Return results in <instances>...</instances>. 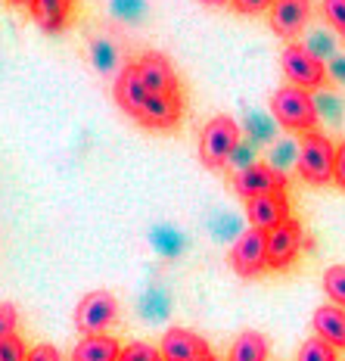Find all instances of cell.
<instances>
[{
    "label": "cell",
    "mask_w": 345,
    "mask_h": 361,
    "mask_svg": "<svg viewBox=\"0 0 345 361\" xmlns=\"http://www.w3.org/2000/svg\"><path fill=\"white\" fill-rule=\"evenodd\" d=\"M246 215H249V224L258 231H274L277 224H283L289 218V202L287 193H268V197H255L246 202Z\"/></svg>",
    "instance_id": "10"
},
{
    "label": "cell",
    "mask_w": 345,
    "mask_h": 361,
    "mask_svg": "<svg viewBox=\"0 0 345 361\" xmlns=\"http://www.w3.org/2000/svg\"><path fill=\"white\" fill-rule=\"evenodd\" d=\"M299 175L308 184H330L336 178V149L324 134H305L302 147H299Z\"/></svg>",
    "instance_id": "3"
},
{
    "label": "cell",
    "mask_w": 345,
    "mask_h": 361,
    "mask_svg": "<svg viewBox=\"0 0 345 361\" xmlns=\"http://www.w3.org/2000/svg\"><path fill=\"white\" fill-rule=\"evenodd\" d=\"M311 16V0H277L271 6V28L280 37H292Z\"/></svg>",
    "instance_id": "13"
},
{
    "label": "cell",
    "mask_w": 345,
    "mask_h": 361,
    "mask_svg": "<svg viewBox=\"0 0 345 361\" xmlns=\"http://www.w3.org/2000/svg\"><path fill=\"white\" fill-rule=\"evenodd\" d=\"M234 190L246 202L255 197H268V193H287V175L268 162H252L234 175Z\"/></svg>",
    "instance_id": "5"
},
{
    "label": "cell",
    "mask_w": 345,
    "mask_h": 361,
    "mask_svg": "<svg viewBox=\"0 0 345 361\" xmlns=\"http://www.w3.org/2000/svg\"><path fill=\"white\" fill-rule=\"evenodd\" d=\"M115 314H118L115 296L106 290H94L81 299L78 308H75V327H78L84 336L103 334V330L115 321Z\"/></svg>",
    "instance_id": "6"
},
{
    "label": "cell",
    "mask_w": 345,
    "mask_h": 361,
    "mask_svg": "<svg viewBox=\"0 0 345 361\" xmlns=\"http://www.w3.org/2000/svg\"><path fill=\"white\" fill-rule=\"evenodd\" d=\"M239 147V125L230 116L208 118L199 134V159L206 169H221L237 156Z\"/></svg>",
    "instance_id": "2"
},
{
    "label": "cell",
    "mask_w": 345,
    "mask_h": 361,
    "mask_svg": "<svg viewBox=\"0 0 345 361\" xmlns=\"http://www.w3.org/2000/svg\"><path fill=\"white\" fill-rule=\"evenodd\" d=\"M122 349L125 345H118L115 336L94 334V336H84L72 349V361H118L122 358Z\"/></svg>",
    "instance_id": "16"
},
{
    "label": "cell",
    "mask_w": 345,
    "mask_h": 361,
    "mask_svg": "<svg viewBox=\"0 0 345 361\" xmlns=\"http://www.w3.org/2000/svg\"><path fill=\"white\" fill-rule=\"evenodd\" d=\"M277 4V0H234V10L237 13H243V16H255V13H261V10H271V6Z\"/></svg>",
    "instance_id": "24"
},
{
    "label": "cell",
    "mask_w": 345,
    "mask_h": 361,
    "mask_svg": "<svg viewBox=\"0 0 345 361\" xmlns=\"http://www.w3.org/2000/svg\"><path fill=\"white\" fill-rule=\"evenodd\" d=\"M137 122L146 125V128H156V131L175 128L177 122H181V94H175V97H149L146 106L140 109Z\"/></svg>",
    "instance_id": "14"
},
{
    "label": "cell",
    "mask_w": 345,
    "mask_h": 361,
    "mask_svg": "<svg viewBox=\"0 0 345 361\" xmlns=\"http://www.w3.org/2000/svg\"><path fill=\"white\" fill-rule=\"evenodd\" d=\"M271 112L277 122L289 128V131L314 134V128H318V103L311 100V94L305 87L283 85L271 97Z\"/></svg>",
    "instance_id": "1"
},
{
    "label": "cell",
    "mask_w": 345,
    "mask_h": 361,
    "mask_svg": "<svg viewBox=\"0 0 345 361\" xmlns=\"http://www.w3.org/2000/svg\"><path fill=\"white\" fill-rule=\"evenodd\" d=\"M230 268L239 277H255L268 268V234L258 228H249L246 234L237 237L230 250Z\"/></svg>",
    "instance_id": "7"
},
{
    "label": "cell",
    "mask_w": 345,
    "mask_h": 361,
    "mask_svg": "<svg viewBox=\"0 0 345 361\" xmlns=\"http://www.w3.org/2000/svg\"><path fill=\"white\" fill-rule=\"evenodd\" d=\"M28 10H32V19L37 22V28H44V32L54 35L69 22L72 0H34Z\"/></svg>",
    "instance_id": "17"
},
{
    "label": "cell",
    "mask_w": 345,
    "mask_h": 361,
    "mask_svg": "<svg viewBox=\"0 0 345 361\" xmlns=\"http://www.w3.org/2000/svg\"><path fill=\"white\" fill-rule=\"evenodd\" d=\"M202 355H208V343L193 334V330L171 327L168 334L162 336V358L165 361H196Z\"/></svg>",
    "instance_id": "11"
},
{
    "label": "cell",
    "mask_w": 345,
    "mask_h": 361,
    "mask_svg": "<svg viewBox=\"0 0 345 361\" xmlns=\"http://www.w3.org/2000/svg\"><path fill=\"white\" fill-rule=\"evenodd\" d=\"M324 19L339 37H345V0H324Z\"/></svg>",
    "instance_id": "22"
},
{
    "label": "cell",
    "mask_w": 345,
    "mask_h": 361,
    "mask_svg": "<svg viewBox=\"0 0 345 361\" xmlns=\"http://www.w3.org/2000/svg\"><path fill=\"white\" fill-rule=\"evenodd\" d=\"M333 180H336V187L345 190V140L336 147V178Z\"/></svg>",
    "instance_id": "27"
},
{
    "label": "cell",
    "mask_w": 345,
    "mask_h": 361,
    "mask_svg": "<svg viewBox=\"0 0 345 361\" xmlns=\"http://www.w3.org/2000/svg\"><path fill=\"white\" fill-rule=\"evenodd\" d=\"M199 4H206V6H224V4H234V0H199Z\"/></svg>",
    "instance_id": "28"
},
{
    "label": "cell",
    "mask_w": 345,
    "mask_h": 361,
    "mask_svg": "<svg viewBox=\"0 0 345 361\" xmlns=\"http://www.w3.org/2000/svg\"><path fill=\"white\" fill-rule=\"evenodd\" d=\"M10 4H13V6H32L34 0H10Z\"/></svg>",
    "instance_id": "29"
},
{
    "label": "cell",
    "mask_w": 345,
    "mask_h": 361,
    "mask_svg": "<svg viewBox=\"0 0 345 361\" xmlns=\"http://www.w3.org/2000/svg\"><path fill=\"white\" fill-rule=\"evenodd\" d=\"M149 97H153V94H149L146 85H144V78H140L137 63L125 66V69L118 72V78H115V100H118V106H122L125 112H131V116L137 118L140 109L146 106Z\"/></svg>",
    "instance_id": "12"
},
{
    "label": "cell",
    "mask_w": 345,
    "mask_h": 361,
    "mask_svg": "<svg viewBox=\"0 0 345 361\" xmlns=\"http://www.w3.org/2000/svg\"><path fill=\"white\" fill-rule=\"evenodd\" d=\"M10 334H16V308H13V302H4L0 305V336Z\"/></svg>",
    "instance_id": "25"
},
{
    "label": "cell",
    "mask_w": 345,
    "mask_h": 361,
    "mask_svg": "<svg viewBox=\"0 0 345 361\" xmlns=\"http://www.w3.org/2000/svg\"><path fill=\"white\" fill-rule=\"evenodd\" d=\"M324 290H327L330 302L345 308V265L327 268V274H324Z\"/></svg>",
    "instance_id": "20"
},
{
    "label": "cell",
    "mask_w": 345,
    "mask_h": 361,
    "mask_svg": "<svg viewBox=\"0 0 345 361\" xmlns=\"http://www.w3.org/2000/svg\"><path fill=\"white\" fill-rule=\"evenodd\" d=\"M196 361H218V358H215L212 352H208V355H202V358H196Z\"/></svg>",
    "instance_id": "30"
},
{
    "label": "cell",
    "mask_w": 345,
    "mask_h": 361,
    "mask_svg": "<svg viewBox=\"0 0 345 361\" xmlns=\"http://www.w3.org/2000/svg\"><path fill=\"white\" fill-rule=\"evenodd\" d=\"M280 66H283V75H287L296 87L314 90L327 81V69H324V63H320V56L311 54L302 44H287V50H283V56H280Z\"/></svg>",
    "instance_id": "4"
},
{
    "label": "cell",
    "mask_w": 345,
    "mask_h": 361,
    "mask_svg": "<svg viewBox=\"0 0 345 361\" xmlns=\"http://www.w3.org/2000/svg\"><path fill=\"white\" fill-rule=\"evenodd\" d=\"M25 361H63V355H59L50 343H41V345H34V349L28 352Z\"/></svg>",
    "instance_id": "26"
},
{
    "label": "cell",
    "mask_w": 345,
    "mask_h": 361,
    "mask_svg": "<svg viewBox=\"0 0 345 361\" xmlns=\"http://www.w3.org/2000/svg\"><path fill=\"white\" fill-rule=\"evenodd\" d=\"M118 361H165V358H162V349H156L149 343H127Z\"/></svg>",
    "instance_id": "21"
},
{
    "label": "cell",
    "mask_w": 345,
    "mask_h": 361,
    "mask_svg": "<svg viewBox=\"0 0 345 361\" xmlns=\"http://www.w3.org/2000/svg\"><path fill=\"white\" fill-rule=\"evenodd\" d=\"M299 250H302V224L296 218H287L274 231H268V268H289L296 262Z\"/></svg>",
    "instance_id": "8"
},
{
    "label": "cell",
    "mask_w": 345,
    "mask_h": 361,
    "mask_svg": "<svg viewBox=\"0 0 345 361\" xmlns=\"http://www.w3.org/2000/svg\"><path fill=\"white\" fill-rule=\"evenodd\" d=\"M311 324L320 340H327L333 349H345V308L333 305V302L320 305L318 312H314Z\"/></svg>",
    "instance_id": "15"
},
{
    "label": "cell",
    "mask_w": 345,
    "mask_h": 361,
    "mask_svg": "<svg viewBox=\"0 0 345 361\" xmlns=\"http://www.w3.org/2000/svg\"><path fill=\"white\" fill-rule=\"evenodd\" d=\"M137 72L153 97H175L177 94V75L171 69L165 54H156V50L153 54H144L137 59Z\"/></svg>",
    "instance_id": "9"
},
{
    "label": "cell",
    "mask_w": 345,
    "mask_h": 361,
    "mask_svg": "<svg viewBox=\"0 0 345 361\" xmlns=\"http://www.w3.org/2000/svg\"><path fill=\"white\" fill-rule=\"evenodd\" d=\"M25 358H28V352L16 334L0 336V361H25Z\"/></svg>",
    "instance_id": "23"
},
{
    "label": "cell",
    "mask_w": 345,
    "mask_h": 361,
    "mask_svg": "<svg viewBox=\"0 0 345 361\" xmlns=\"http://www.w3.org/2000/svg\"><path fill=\"white\" fill-rule=\"evenodd\" d=\"M227 361H268V340L258 330H243L230 345Z\"/></svg>",
    "instance_id": "18"
},
{
    "label": "cell",
    "mask_w": 345,
    "mask_h": 361,
    "mask_svg": "<svg viewBox=\"0 0 345 361\" xmlns=\"http://www.w3.org/2000/svg\"><path fill=\"white\" fill-rule=\"evenodd\" d=\"M296 361H336V349L327 340H320V336H311V340L302 343Z\"/></svg>",
    "instance_id": "19"
}]
</instances>
